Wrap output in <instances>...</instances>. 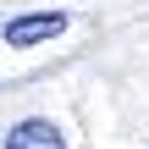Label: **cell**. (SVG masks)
Wrapping results in <instances>:
<instances>
[{"label": "cell", "mask_w": 149, "mask_h": 149, "mask_svg": "<svg viewBox=\"0 0 149 149\" xmlns=\"http://www.w3.org/2000/svg\"><path fill=\"white\" fill-rule=\"evenodd\" d=\"M61 33H66V11H28V17H11L0 39L17 44V50H28V44H50Z\"/></svg>", "instance_id": "obj_1"}, {"label": "cell", "mask_w": 149, "mask_h": 149, "mask_svg": "<svg viewBox=\"0 0 149 149\" xmlns=\"http://www.w3.org/2000/svg\"><path fill=\"white\" fill-rule=\"evenodd\" d=\"M6 149H66V138H61V127L50 116H22L6 133Z\"/></svg>", "instance_id": "obj_2"}]
</instances>
